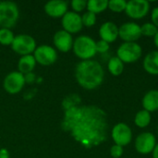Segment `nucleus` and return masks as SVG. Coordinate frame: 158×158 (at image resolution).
Returning a JSON list of instances; mask_svg holds the SVG:
<instances>
[{
	"instance_id": "nucleus-1",
	"label": "nucleus",
	"mask_w": 158,
	"mask_h": 158,
	"mask_svg": "<svg viewBox=\"0 0 158 158\" xmlns=\"http://www.w3.org/2000/svg\"><path fill=\"white\" fill-rule=\"evenodd\" d=\"M61 126L87 149L102 144L107 138V115L96 106L80 105L65 110Z\"/></svg>"
},
{
	"instance_id": "nucleus-2",
	"label": "nucleus",
	"mask_w": 158,
	"mask_h": 158,
	"mask_svg": "<svg viewBox=\"0 0 158 158\" xmlns=\"http://www.w3.org/2000/svg\"><path fill=\"white\" fill-rule=\"evenodd\" d=\"M75 78L82 88L94 90L102 84L105 71L99 62L91 59L82 60L76 66Z\"/></svg>"
},
{
	"instance_id": "nucleus-3",
	"label": "nucleus",
	"mask_w": 158,
	"mask_h": 158,
	"mask_svg": "<svg viewBox=\"0 0 158 158\" xmlns=\"http://www.w3.org/2000/svg\"><path fill=\"white\" fill-rule=\"evenodd\" d=\"M74 54L82 60H90L96 55V43L87 35L77 37L72 46Z\"/></svg>"
},
{
	"instance_id": "nucleus-4",
	"label": "nucleus",
	"mask_w": 158,
	"mask_h": 158,
	"mask_svg": "<svg viewBox=\"0 0 158 158\" xmlns=\"http://www.w3.org/2000/svg\"><path fill=\"white\" fill-rule=\"evenodd\" d=\"M19 17V7L11 1L0 2V27L4 29L13 28Z\"/></svg>"
},
{
	"instance_id": "nucleus-5",
	"label": "nucleus",
	"mask_w": 158,
	"mask_h": 158,
	"mask_svg": "<svg viewBox=\"0 0 158 158\" xmlns=\"http://www.w3.org/2000/svg\"><path fill=\"white\" fill-rule=\"evenodd\" d=\"M36 47L35 40L28 34L16 35L11 44L12 50L21 56L31 55V53L35 51Z\"/></svg>"
},
{
	"instance_id": "nucleus-6",
	"label": "nucleus",
	"mask_w": 158,
	"mask_h": 158,
	"mask_svg": "<svg viewBox=\"0 0 158 158\" xmlns=\"http://www.w3.org/2000/svg\"><path fill=\"white\" fill-rule=\"evenodd\" d=\"M142 47L137 43H124L118 51L117 56L124 63H133L142 56Z\"/></svg>"
},
{
	"instance_id": "nucleus-7",
	"label": "nucleus",
	"mask_w": 158,
	"mask_h": 158,
	"mask_svg": "<svg viewBox=\"0 0 158 158\" xmlns=\"http://www.w3.org/2000/svg\"><path fill=\"white\" fill-rule=\"evenodd\" d=\"M36 63L42 66H50L57 59V53L55 48L47 44H42L36 47L33 52Z\"/></svg>"
},
{
	"instance_id": "nucleus-8",
	"label": "nucleus",
	"mask_w": 158,
	"mask_h": 158,
	"mask_svg": "<svg viewBox=\"0 0 158 158\" xmlns=\"http://www.w3.org/2000/svg\"><path fill=\"white\" fill-rule=\"evenodd\" d=\"M24 75L19 71H12L7 74L4 80L3 86L6 92L10 94H16L19 93L25 85Z\"/></svg>"
},
{
	"instance_id": "nucleus-9",
	"label": "nucleus",
	"mask_w": 158,
	"mask_h": 158,
	"mask_svg": "<svg viewBox=\"0 0 158 158\" xmlns=\"http://www.w3.org/2000/svg\"><path fill=\"white\" fill-rule=\"evenodd\" d=\"M150 9V4L146 0H131L127 2L126 14L132 19H142L145 17Z\"/></svg>"
},
{
	"instance_id": "nucleus-10",
	"label": "nucleus",
	"mask_w": 158,
	"mask_h": 158,
	"mask_svg": "<svg viewBox=\"0 0 158 158\" xmlns=\"http://www.w3.org/2000/svg\"><path fill=\"white\" fill-rule=\"evenodd\" d=\"M118 36L125 43H135L142 36L141 26L134 22H126L118 28Z\"/></svg>"
},
{
	"instance_id": "nucleus-11",
	"label": "nucleus",
	"mask_w": 158,
	"mask_h": 158,
	"mask_svg": "<svg viewBox=\"0 0 158 158\" xmlns=\"http://www.w3.org/2000/svg\"><path fill=\"white\" fill-rule=\"evenodd\" d=\"M111 135L115 143L122 147L128 145L132 139L131 130L125 123H118L116 126H114Z\"/></svg>"
},
{
	"instance_id": "nucleus-12",
	"label": "nucleus",
	"mask_w": 158,
	"mask_h": 158,
	"mask_svg": "<svg viewBox=\"0 0 158 158\" xmlns=\"http://www.w3.org/2000/svg\"><path fill=\"white\" fill-rule=\"evenodd\" d=\"M61 22L63 30L70 34L79 32L83 27L81 16L74 11H68L62 17Z\"/></svg>"
},
{
	"instance_id": "nucleus-13",
	"label": "nucleus",
	"mask_w": 158,
	"mask_h": 158,
	"mask_svg": "<svg viewBox=\"0 0 158 158\" xmlns=\"http://www.w3.org/2000/svg\"><path fill=\"white\" fill-rule=\"evenodd\" d=\"M156 145V137L151 132L141 133L135 141V148L137 152L143 155H147L153 152Z\"/></svg>"
},
{
	"instance_id": "nucleus-14",
	"label": "nucleus",
	"mask_w": 158,
	"mask_h": 158,
	"mask_svg": "<svg viewBox=\"0 0 158 158\" xmlns=\"http://www.w3.org/2000/svg\"><path fill=\"white\" fill-rule=\"evenodd\" d=\"M73 43L74 41L71 34L64 30L56 31L54 35V44L60 52H69L70 49H72Z\"/></svg>"
},
{
	"instance_id": "nucleus-15",
	"label": "nucleus",
	"mask_w": 158,
	"mask_h": 158,
	"mask_svg": "<svg viewBox=\"0 0 158 158\" xmlns=\"http://www.w3.org/2000/svg\"><path fill=\"white\" fill-rule=\"evenodd\" d=\"M45 13L52 18H62L68 12V2L63 0H51L44 5Z\"/></svg>"
},
{
	"instance_id": "nucleus-16",
	"label": "nucleus",
	"mask_w": 158,
	"mask_h": 158,
	"mask_svg": "<svg viewBox=\"0 0 158 158\" xmlns=\"http://www.w3.org/2000/svg\"><path fill=\"white\" fill-rule=\"evenodd\" d=\"M99 35L103 41H105L108 44L113 43L117 40V38L118 36V28L112 21L105 22L100 27Z\"/></svg>"
},
{
	"instance_id": "nucleus-17",
	"label": "nucleus",
	"mask_w": 158,
	"mask_h": 158,
	"mask_svg": "<svg viewBox=\"0 0 158 158\" xmlns=\"http://www.w3.org/2000/svg\"><path fill=\"white\" fill-rule=\"evenodd\" d=\"M143 106L148 112L158 110V91L151 90L143 98Z\"/></svg>"
},
{
	"instance_id": "nucleus-18",
	"label": "nucleus",
	"mask_w": 158,
	"mask_h": 158,
	"mask_svg": "<svg viewBox=\"0 0 158 158\" xmlns=\"http://www.w3.org/2000/svg\"><path fill=\"white\" fill-rule=\"evenodd\" d=\"M144 69L153 75H158V51H153L146 55L143 60Z\"/></svg>"
},
{
	"instance_id": "nucleus-19",
	"label": "nucleus",
	"mask_w": 158,
	"mask_h": 158,
	"mask_svg": "<svg viewBox=\"0 0 158 158\" xmlns=\"http://www.w3.org/2000/svg\"><path fill=\"white\" fill-rule=\"evenodd\" d=\"M35 65H36V61H35L33 55L23 56L19 60L18 69L20 73L25 75V74L32 72V70L35 68Z\"/></svg>"
},
{
	"instance_id": "nucleus-20",
	"label": "nucleus",
	"mask_w": 158,
	"mask_h": 158,
	"mask_svg": "<svg viewBox=\"0 0 158 158\" xmlns=\"http://www.w3.org/2000/svg\"><path fill=\"white\" fill-rule=\"evenodd\" d=\"M108 7V1L107 0H89L87 2V9L88 11L97 14L101 13Z\"/></svg>"
},
{
	"instance_id": "nucleus-21",
	"label": "nucleus",
	"mask_w": 158,
	"mask_h": 158,
	"mask_svg": "<svg viewBox=\"0 0 158 158\" xmlns=\"http://www.w3.org/2000/svg\"><path fill=\"white\" fill-rule=\"evenodd\" d=\"M107 68L109 72L114 75V76H119L124 69V64L123 62L118 57V56H114L111 57L108 61L107 64Z\"/></svg>"
},
{
	"instance_id": "nucleus-22",
	"label": "nucleus",
	"mask_w": 158,
	"mask_h": 158,
	"mask_svg": "<svg viewBox=\"0 0 158 158\" xmlns=\"http://www.w3.org/2000/svg\"><path fill=\"white\" fill-rule=\"evenodd\" d=\"M134 122L140 128L147 127L151 122V114H150V112H148V111H146L144 109L139 111L135 116Z\"/></svg>"
},
{
	"instance_id": "nucleus-23",
	"label": "nucleus",
	"mask_w": 158,
	"mask_h": 158,
	"mask_svg": "<svg viewBox=\"0 0 158 158\" xmlns=\"http://www.w3.org/2000/svg\"><path fill=\"white\" fill-rule=\"evenodd\" d=\"M81 102V97L76 94H72L64 98V100L62 102V106H63L64 110H68L69 108L80 106Z\"/></svg>"
},
{
	"instance_id": "nucleus-24",
	"label": "nucleus",
	"mask_w": 158,
	"mask_h": 158,
	"mask_svg": "<svg viewBox=\"0 0 158 158\" xmlns=\"http://www.w3.org/2000/svg\"><path fill=\"white\" fill-rule=\"evenodd\" d=\"M15 36L9 29H0V44L3 45H11Z\"/></svg>"
},
{
	"instance_id": "nucleus-25",
	"label": "nucleus",
	"mask_w": 158,
	"mask_h": 158,
	"mask_svg": "<svg viewBox=\"0 0 158 158\" xmlns=\"http://www.w3.org/2000/svg\"><path fill=\"white\" fill-rule=\"evenodd\" d=\"M158 28L153 23L151 22H147L144 23L143 26H141V31H142V35L144 36H148V37H152L156 34L157 32Z\"/></svg>"
},
{
	"instance_id": "nucleus-26",
	"label": "nucleus",
	"mask_w": 158,
	"mask_h": 158,
	"mask_svg": "<svg viewBox=\"0 0 158 158\" xmlns=\"http://www.w3.org/2000/svg\"><path fill=\"white\" fill-rule=\"evenodd\" d=\"M127 2L125 0H111L108 1V8L114 12H121L126 9Z\"/></svg>"
},
{
	"instance_id": "nucleus-27",
	"label": "nucleus",
	"mask_w": 158,
	"mask_h": 158,
	"mask_svg": "<svg viewBox=\"0 0 158 158\" xmlns=\"http://www.w3.org/2000/svg\"><path fill=\"white\" fill-rule=\"evenodd\" d=\"M81 20H82V24L84 26L92 27L96 22V15L90 11H87L81 16Z\"/></svg>"
},
{
	"instance_id": "nucleus-28",
	"label": "nucleus",
	"mask_w": 158,
	"mask_h": 158,
	"mask_svg": "<svg viewBox=\"0 0 158 158\" xmlns=\"http://www.w3.org/2000/svg\"><path fill=\"white\" fill-rule=\"evenodd\" d=\"M71 7L74 12L78 13L82 11L84 8L87 7V1L85 0H73L71 1Z\"/></svg>"
},
{
	"instance_id": "nucleus-29",
	"label": "nucleus",
	"mask_w": 158,
	"mask_h": 158,
	"mask_svg": "<svg viewBox=\"0 0 158 158\" xmlns=\"http://www.w3.org/2000/svg\"><path fill=\"white\" fill-rule=\"evenodd\" d=\"M109 50V44L103 41V40H100L96 43V53H106Z\"/></svg>"
},
{
	"instance_id": "nucleus-30",
	"label": "nucleus",
	"mask_w": 158,
	"mask_h": 158,
	"mask_svg": "<svg viewBox=\"0 0 158 158\" xmlns=\"http://www.w3.org/2000/svg\"><path fill=\"white\" fill-rule=\"evenodd\" d=\"M110 154H111L112 157L119 158L122 155H123V147L115 144V145H113V146L111 147Z\"/></svg>"
},
{
	"instance_id": "nucleus-31",
	"label": "nucleus",
	"mask_w": 158,
	"mask_h": 158,
	"mask_svg": "<svg viewBox=\"0 0 158 158\" xmlns=\"http://www.w3.org/2000/svg\"><path fill=\"white\" fill-rule=\"evenodd\" d=\"M151 19H152V21H153V24H155L158 28V6L155 7L153 9Z\"/></svg>"
},
{
	"instance_id": "nucleus-32",
	"label": "nucleus",
	"mask_w": 158,
	"mask_h": 158,
	"mask_svg": "<svg viewBox=\"0 0 158 158\" xmlns=\"http://www.w3.org/2000/svg\"><path fill=\"white\" fill-rule=\"evenodd\" d=\"M24 79H25V82H27V83H31V82H33L34 80H35V75H34L32 72H31V73L25 74V75H24Z\"/></svg>"
},
{
	"instance_id": "nucleus-33",
	"label": "nucleus",
	"mask_w": 158,
	"mask_h": 158,
	"mask_svg": "<svg viewBox=\"0 0 158 158\" xmlns=\"http://www.w3.org/2000/svg\"><path fill=\"white\" fill-rule=\"evenodd\" d=\"M0 158H9V153L6 149L3 148L0 150Z\"/></svg>"
},
{
	"instance_id": "nucleus-34",
	"label": "nucleus",
	"mask_w": 158,
	"mask_h": 158,
	"mask_svg": "<svg viewBox=\"0 0 158 158\" xmlns=\"http://www.w3.org/2000/svg\"><path fill=\"white\" fill-rule=\"evenodd\" d=\"M153 158H158V144L156 145V147L153 151Z\"/></svg>"
},
{
	"instance_id": "nucleus-35",
	"label": "nucleus",
	"mask_w": 158,
	"mask_h": 158,
	"mask_svg": "<svg viewBox=\"0 0 158 158\" xmlns=\"http://www.w3.org/2000/svg\"><path fill=\"white\" fill-rule=\"evenodd\" d=\"M154 41H155V44L156 45V47L158 48V31L157 32H156V34L154 37Z\"/></svg>"
}]
</instances>
